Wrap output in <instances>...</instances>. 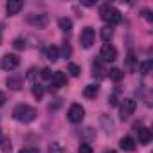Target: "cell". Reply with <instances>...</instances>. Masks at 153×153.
<instances>
[{
  "instance_id": "obj_1",
  "label": "cell",
  "mask_w": 153,
  "mask_h": 153,
  "mask_svg": "<svg viewBox=\"0 0 153 153\" xmlns=\"http://www.w3.org/2000/svg\"><path fill=\"white\" fill-rule=\"evenodd\" d=\"M13 117L20 123H33L36 119V110L29 105H18L13 110Z\"/></svg>"
},
{
  "instance_id": "obj_2",
  "label": "cell",
  "mask_w": 153,
  "mask_h": 153,
  "mask_svg": "<svg viewBox=\"0 0 153 153\" xmlns=\"http://www.w3.org/2000/svg\"><path fill=\"white\" fill-rule=\"evenodd\" d=\"M99 15H101V20L106 22L110 27L115 25V24H119L121 18H123V16H121V11L115 9V7H112V6H103V7L99 9Z\"/></svg>"
},
{
  "instance_id": "obj_3",
  "label": "cell",
  "mask_w": 153,
  "mask_h": 153,
  "mask_svg": "<svg viewBox=\"0 0 153 153\" xmlns=\"http://www.w3.org/2000/svg\"><path fill=\"white\" fill-rule=\"evenodd\" d=\"M67 117H68V121H70V123L78 124V123H81V121L85 119V108H83L81 105H78V103H74V105L68 108Z\"/></svg>"
},
{
  "instance_id": "obj_4",
  "label": "cell",
  "mask_w": 153,
  "mask_h": 153,
  "mask_svg": "<svg viewBox=\"0 0 153 153\" xmlns=\"http://www.w3.org/2000/svg\"><path fill=\"white\" fill-rule=\"evenodd\" d=\"M99 58H101V61H105V63H112V61L117 59V49H115L112 43H105V45L101 47Z\"/></svg>"
},
{
  "instance_id": "obj_5",
  "label": "cell",
  "mask_w": 153,
  "mask_h": 153,
  "mask_svg": "<svg viewBox=\"0 0 153 153\" xmlns=\"http://www.w3.org/2000/svg\"><path fill=\"white\" fill-rule=\"evenodd\" d=\"M135 108H137V101H135V99H131V97L123 99V103H121V106H119V110H121V119L124 121V119H128L130 115H133Z\"/></svg>"
},
{
  "instance_id": "obj_6",
  "label": "cell",
  "mask_w": 153,
  "mask_h": 153,
  "mask_svg": "<svg viewBox=\"0 0 153 153\" xmlns=\"http://www.w3.org/2000/svg\"><path fill=\"white\" fill-rule=\"evenodd\" d=\"M79 43L85 47V49H90L94 43H96V31L92 27H85L79 34Z\"/></svg>"
},
{
  "instance_id": "obj_7",
  "label": "cell",
  "mask_w": 153,
  "mask_h": 153,
  "mask_svg": "<svg viewBox=\"0 0 153 153\" xmlns=\"http://www.w3.org/2000/svg\"><path fill=\"white\" fill-rule=\"evenodd\" d=\"M67 85V76H65V72H61V70H56L54 74H52V78H51V92L52 90H58V88H61V87H65Z\"/></svg>"
},
{
  "instance_id": "obj_8",
  "label": "cell",
  "mask_w": 153,
  "mask_h": 153,
  "mask_svg": "<svg viewBox=\"0 0 153 153\" xmlns=\"http://www.w3.org/2000/svg\"><path fill=\"white\" fill-rule=\"evenodd\" d=\"M20 65V58L16 54H6L2 58V68L4 70H15Z\"/></svg>"
},
{
  "instance_id": "obj_9",
  "label": "cell",
  "mask_w": 153,
  "mask_h": 153,
  "mask_svg": "<svg viewBox=\"0 0 153 153\" xmlns=\"http://www.w3.org/2000/svg\"><path fill=\"white\" fill-rule=\"evenodd\" d=\"M27 22H29L31 25H34L36 29H43V27L49 24V16H47V15H29Z\"/></svg>"
},
{
  "instance_id": "obj_10",
  "label": "cell",
  "mask_w": 153,
  "mask_h": 153,
  "mask_svg": "<svg viewBox=\"0 0 153 153\" xmlns=\"http://www.w3.org/2000/svg\"><path fill=\"white\" fill-rule=\"evenodd\" d=\"M22 7H24V2H22V0H9V2L6 4V13H7L9 16H15V15L20 13Z\"/></svg>"
},
{
  "instance_id": "obj_11",
  "label": "cell",
  "mask_w": 153,
  "mask_h": 153,
  "mask_svg": "<svg viewBox=\"0 0 153 153\" xmlns=\"http://www.w3.org/2000/svg\"><path fill=\"white\" fill-rule=\"evenodd\" d=\"M135 128H137L139 142L140 144H149V140H151V130H148V128H144L140 124H135Z\"/></svg>"
},
{
  "instance_id": "obj_12",
  "label": "cell",
  "mask_w": 153,
  "mask_h": 153,
  "mask_svg": "<svg viewBox=\"0 0 153 153\" xmlns=\"http://www.w3.org/2000/svg\"><path fill=\"white\" fill-rule=\"evenodd\" d=\"M24 85V79H22V76H11V78H7V87L11 90H20Z\"/></svg>"
},
{
  "instance_id": "obj_13",
  "label": "cell",
  "mask_w": 153,
  "mask_h": 153,
  "mask_svg": "<svg viewBox=\"0 0 153 153\" xmlns=\"http://www.w3.org/2000/svg\"><path fill=\"white\" fill-rule=\"evenodd\" d=\"M45 58H47L49 61H58V59H59V49L54 47V45L47 47V49H45Z\"/></svg>"
},
{
  "instance_id": "obj_14",
  "label": "cell",
  "mask_w": 153,
  "mask_h": 153,
  "mask_svg": "<svg viewBox=\"0 0 153 153\" xmlns=\"http://www.w3.org/2000/svg\"><path fill=\"white\" fill-rule=\"evenodd\" d=\"M119 146H121V149H124V151H133V149H135V140H133L131 137H123L121 142H119Z\"/></svg>"
},
{
  "instance_id": "obj_15",
  "label": "cell",
  "mask_w": 153,
  "mask_h": 153,
  "mask_svg": "<svg viewBox=\"0 0 153 153\" xmlns=\"http://www.w3.org/2000/svg\"><path fill=\"white\" fill-rule=\"evenodd\" d=\"M97 94H99V87L97 85H87L85 90H83V96L88 97V99H94Z\"/></svg>"
},
{
  "instance_id": "obj_16",
  "label": "cell",
  "mask_w": 153,
  "mask_h": 153,
  "mask_svg": "<svg viewBox=\"0 0 153 153\" xmlns=\"http://www.w3.org/2000/svg\"><path fill=\"white\" fill-rule=\"evenodd\" d=\"M108 78H110L112 81H121V79L124 78V72H123L121 68H110V70H108Z\"/></svg>"
},
{
  "instance_id": "obj_17",
  "label": "cell",
  "mask_w": 153,
  "mask_h": 153,
  "mask_svg": "<svg viewBox=\"0 0 153 153\" xmlns=\"http://www.w3.org/2000/svg\"><path fill=\"white\" fill-rule=\"evenodd\" d=\"M101 124L105 126V131L106 133H112L114 131V121L108 115H101Z\"/></svg>"
},
{
  "instance_id": "obj_18",
  "label": "cell",
  "mask_w": 153,
  "mask_h": 153,
  "mask_svg": "<svg viewBox=\"0 0 153 153\" xmlns=\"http://www.w3.org/2000/svg\"><path fill=\"white\" fill-rule=\"evenodd\" d=\"M58 25H59V29H61L63 33H68V31L72 29V20H70V18H59Z\"/></svg>"
},
{
  "instance_id": "obj_19",
  "label": "cell",
  "mask_w": 153,
  "mask_h": 153,
  "mask_svg": "<svg viewBox=\"0 0 153 153\" xmlns=\"http://www.w3.org/2000/svg\"><path fill=\"white\" fill-rule=\"evenodd\" d=\"M112 36H114V29H112L110 25H106V27H103V29H101V38H103L105 42H110V40H112Z\"/></svg>"
},
{
  "instance_id": "obj_20",
  "label": "cell",
  "mask_w": 153,
  "mask_h": 153,
  "mask_svg": "<svg viewBox=\"0 0 153 153\" xmlns=\"http://www.w3.org/2000/svg\"><path fill=\"white\" fill-rule=\"evenodd\" d=\"M33 96H34V99H42L43 97V94H45V90H43V87L42 85H38V83H34L33 85Z\"/></svg>"
},
{
  "instance_id": "obj_21",
  "label": "cell",
  "mask_w": 153,
  "mask_h": 153,
  "mask_svg": "<svg viewBox=\"0 0 153 153\" xmlns=\"http://www.w3.org/2000/svg\"><path fill=\"white\" fill-rule=\"evenodd\" d=\"M49 153H65V148L61 142H52L49 146Z\"/></svg>"
},
{
  "instance_id": "obj_22",
  "label": "cell",
  "mask_w": 153,
  "mask_h": 153,
  "mask_svg": "<svg viewBox=\"0 0 153 153\" xmlns=\"http://www.w3.org/2000/svg\"><path fill=\"white\" fill-rule=\"evenodd\" d=\"M153 68V61L151 59H146L140 63V74H149V70Z\"/></svg>"
},
{
  "instance_id": "obj_23",
  "label": "cell",
  "mask_w": 153,
  "mask_h": 153,
  "mask_svg": "<svg viewBox=\"0 0 153 153\" xmlns=\"http://www.w3.org/2000/svg\"><path fill=\"white\" fill-rule=\"evenodd\" d=\"M68 72L74 76V78H78V76L81 74V67L76 65V63H68Z\"/></svg>"
},
{
  "instance_id": "obj_24",
  "label": "cell",
  "mask_w": 153,
  "mask_h": 153,
  "mask_svg": "<svg viewBox=\"0 0 153 153\" xmlns=\"http://www.w3.org/2000/svg\"><path fill=\"white\" fill-rule=\"evenodd\" d=\"M92 68H94V76L97 74V76H99V78H103V76H105V74H103L105 70H103V67H101V61H94V65H92Z\"/></svg>"
},
{
  "instance_id": "obj_25",
  "label": "cell",
  "mask_w": 153,
  "mask_h": 153,
  "mask_svg": "<svg viewBox=\"0 0 153 153\" xmlns=\"http://www.w3.org/2000/svg\"><path fill=\"white\" fill-rule=\"evenodd\" d=\"M13 47L18 49V51L25 49V40H24V38H15V40H13Z\"/></svg>"
},
{
  "instance_id": "obj_26",
  "label": "cell",
  "mask_w": 153,
  "mask_h": 153,
  "mask_svg": "<svg viewBox=\"0 0 153 153\" xmlns=\"http://www.w3.org/2000/svg\"><path fill=\"white\" fill-rule=\"evenodd\" d=\"M0 148H2L4 153H9V151H11V142H9V139H2V142H0Z\"/></svg>"
},
{
  "instance_id": "obj_27",
  "label": "cell",
  "mask_w": 153,
  "mask_h": 153,
  "mask_svg": "<svg viewBox=\"0 0 153 153\" xmlns=\"http://www.w3.org/2000/svg\"><path fill=\"white\" fill-rule=\"evenodd\" d=\"M61 54H63V58H70V54H72V47H70L68 43H65L63 49H61Z\"/></svg>"
},
{
  "instance_id": "obj_28",
  "label": "cell",
  "mask_w": 153,
  "mask_h": 153,
  "mask_svg": "<svg viewBox=\"0 0 153 153\" xmlns=\"http://www.w3.org/2000/svg\"><path fill=\"white\" fill-rule=\"evenodd\" d=\"M108 105H110V106H117V105H119V97H117V92H114V94L108 97Z\"/></svg>"
},
{
  "instance_id": "obj_29",
  "label": "cell",
  "mask_w": 153,
  "mask_h": 153,
  "mask_svg": "<svg viewBox=\"0 0 153 153\" xmlns=\"http://www.w3.org/2000/svg\"><path fill=\"white\" fill-rule=\"evenodd\" d=\"M78 151L79 153H92V146L87 144V142H83V144H79V149Z\"/></svg>"
},
{
  "instance_id": "obj_30",
  "label": "cell",
  "mask_w": 153,
  "mask_h": 153,
  "mask_svg": "<svg viewBox=\"0 0 153 153\" xmlns=\"http://www.w3.org/2000/svg\"><path fill=\"white\" fill-rule=\"evenodd\" d=\"M59 106H61V99H54V103H51V105H49V110L52 112V110H58Z\"/></svg>"
},
{
  "instance_id": "obj_31",
  "label": "cell",
  "mask_w": 153,
  "mask_h": 153,
  "mask_svg": "<svg viewBox=\"0 0 153 153\" xmlns=\"http://www.w3.org/2000/svg\"><path fill=\"white\" fill-rule=\"evenodd\" d=\"M42 78H45V79H51L52 78V74H51L49 68H42Z\"/></svg>"
},
{
  "instance_id": "obj_32",
  "label": "cell",
  "mask_w": 153,
  "mask_h": 153,
  "mask_svg": "<svg viewBox=\"0 0 153 153\" xmlns=\"http://www.w3.org/2000/svg\"><path fill=\"white\" fill-rule=\"evenodd\" d=\"M142 16L148 20V22H153V16H151V11H148V9H144L142 11Z\"/></svg>"
},
{
  "instance_id": "obj_33",
  "label": "cell",
  "mask_w": 153,
  "mask_h": 153,
  "mask_svg": "<svg viewBox=\"0 0 153 153\" xmlns=\"http://www.w3.org/2000/svg\"><path fill=\"white\" fill-rule=\"evenodd\" d=\"M18 153H40L36 148H24V149H20Z\"/></svg>"
},
{
  "instance_id": "obj_34",
  "label": "cell",
  "mask_w": 153,
  "mask_h": 153,
  "mask_svg": "<svg viewBox=\"0 0 153 153\" xmlns=\"http://www.w3.org/2000/svg\"><path fill=\"white\" fill-rule=\"evenodd\" d=\"M4 103H6V94H4L2 90H0V106H2Z\"/></svg>"
},
{
  "instance_id": "obj_35",
  "label": "cell",
  "mask_w": 153,
  "mask_h": 153,
  "mask_svg": "<svg viewBox=\"0 0 153 153\" xmlns=\"http://www.w3.org/2000/svg\"><path fill=\"white\" fill-rule=\"evenodd\" d=\"M83 6H87V7H90V6H94V2H90V0H85V2H83Z\"/></svg>"
},
{
  "instance_id": "obj_36",
  "label": "cell",
  "mask_w": 153,
  "mask_h": 153,
  "mask_svg": "<svg viewBox=\"0 0 153 153\" xmlns=\"http://www.w3.org/2000/svg\"><path fill=\"white\" fill-rule=\"evenodd\" d=\"M105 153H117V151H114V149H106Z\"/></svg>"
},
{
  "instance_id": "obj_37",
  "label": "cell",
  "mask_w": 153,
  "mask_h": 153,
  "mask_svg": "<svg viewBox=\"0 0 153 153\" xmlns=\"http://www.w3.org/2000/svg\"><path fill=\"white\" fill-rule=\"evenodd\" d=\"M0 142H2V130H0Z\"/></svg>"
}]
</instances>
